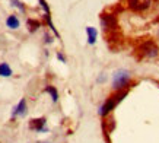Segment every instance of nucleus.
<instances>
[{"label":"nucleus","instance_id":"7","mask_svg":"<svg viewBox=\"0 0 159 143\" xmlns=\"http://www.w3.org/2000/svg\"><path fill=\"white\" fill-rule=\"evenodd\" d=\"M26 114V101H25V98H22V99L18 102V105L13 108V111H12V117H22V115Z\"/></svg>","mask_w":159,"mask_h":143},{"label":"nucleus","instance_id":"13","mask_svg":"<svg viewBox=\"0 0 159 143\" xmlns=\"http://www.w3.org/2000/svg\"><path fill=\"white\" fill-rule=\"evenodd\" d=\"M44 18H45V21H47V24H48V26H50V29L54 32V35L57 37V38H60V34L57 32V29H56V26H54V24H53V21H51V16L50 15H44Z\"/></svg>","mask_w":159,"mask_h":143},{"label":"nucleus","instance_id":"12","mask_svg":"<svg viewBox=\"0 0 159 143\" xmlns=\"http://www.w3.org/2000/svg\"><path fill=\"white\" fill-rule=\"evenodd\" d=\"M45 91L50 94V96H51V99H53V102H57L58 101V92H57V89L54 88V86H51V85H48L47 88H45Z\"/></svg>","mask_w":159,"mask_h":143},{"label":"nucleus","instance_id":"6","mask_svg":"<svg viewBox=\"0 0 159 143\" xmlns=\"http://www.w3.org/2000/svg\"><path fill=\"white\" fill-rule=\"evenodd\" d=\"M45 123H47V120L44 118V117H41V118H34L29 121V129L35 130V131H47Z\"/></svg>","mask_w":159,"mask_h":143},{"label":"nucleus","instance_id":"18","mask_svg":"<svg viewBox=\"0 0 159 143\" xmlns=\"http://www.w3.org/2000/svg\"><path fill=\"white\" fill-rule=\"evenodd\" d=\"M39 143H47V142H39Z\"/></svg>","mask_w":159,"mask_h":143},{"label":"nucleus","instance_id":"3","mask_svg":"<svg viewBox=\"0 0 159 143\" xmlns=\"http://www.w3.org/2000/svg\"><path fill=\"white\" fill-rule=\"evenodd\" d=\"M158 47L155 45V43L152 41H146L145 44H142V47H140V53L148 58H153L158 56Z\"/></svg>","mask_w":159,"mask_h":143},{"label":"nucleus","instance_id":"15","mask_svg":"<svg viewBox=\"0 0 159 143\" xmlns=\"http://www.w3.org/2000/svg\"><path fill=\"white\" fill-rule=\"evenodd\" d=\"M38 3H39V6L43 7L44 13H45V15H50V7H48V5H47V2H45V0H38Z\"/></svg>","mask_w":159,"mask_h":143},{"label":"nucleus","instance_id":"17","mask_svg":"<svg viewBox=\"0 0 159 143\" xmlns=\"http://www.w3.org/2000/svg\"><path fill=\"white\" fill-rule=\"evenodd\" d=\"M57 58H58V60H60L61 63H66V57L63 56L61 53H57Z\"/></svg>","mask_w":159,"mask_h":143},{"label":"nucleus","instance_id":"16","mask_svg":"<svg viewBox=\"0 0 159 143\" xmlns=\"http://www.w3.org/2000/svg\"><path fill=\"white\" fill-rule=\"evenodd\" d=\"M44 41L47 44H50V43H53V37L50 35V34H44Z\"/></svg>","mask_w":159,"mask_h":143},{"label":"nucleus","instance_id":"9","mask_svg":"<svg viewBox=\"0 0 159 143\" xmlns=\"http://www.w3.org/2000/svg\"><path fill=\"white\" fill-rule=\"evenodd\" d=\"M6 25H7V28H10V29H18L20 22L16 15H10V16H7V19H6Z\"/></svg>","mask_w":159,"mask_h":143},{"label":"nucleus","instance_id":"14","mask_svg":"<svg viewBox=\"0 0 159 143\" xmlns=\"http://www.w3.org/2000/svg\"><path fill=\"white\" fill-rule=\"evenodd\" d=\"M10 3H12V6H15V7H18V9L22 12V13H25V6L20 3L19 0H10Z\"/></svg>","mask_w":159,"mask_h":143},{"label":"nucleus","instance_id":"5","mask_svg":"<svg viewBox=\"0 0 159 143\" xmlns=\"http://www.w3.org/2000/svg\"><path fill=\"white\" fill-rule=\"evenodd\" d=\"M101 25L104 29H116L117 28V19L114 15H102L101 16Z\"/></svg>","mask_w":159,"mask_h":143},{"label":"nucleus","instance_id":"4","mask_svg":"<svg viewBox=\"0 0 159 143\" xmlns=\"http://www.w3.org/2000/svg\"><path fill=\"white\" fill-rule=\"evenodd\" d=\"M129 7L134 12H143V10H148L150 7V3L152 0H129Z\"/></svg>","mask_w":159,"mask_h":143},{"label":"nucleus","instance_id":"10","mask_svg":"<svg viewBox=\"0 0 159 143\" xmlns=\"http://www.w3.org/2000/svg\"><path fill=\"white\" fill-rule=\"evenodd\" d=\"M0 76H3V77L12 76V69H10V66L7 63H2L0 64Z\"/></svg>","mask_w":159,"mask_h":143},{"label":"nucleus","instance_id":"11","mask_svg":"<svg viewBox=\"0 0 159 143\" xmlns=\"http://www.w3.org/2000/svg\"><path fill=\"white\" fill-rule=\"evenodd\" d=\"M26 25H28V29H29V32L31 34L35 32L38 28H41V24H39L37 19H28L26 21Z\"/></svg>","mask_w":159,"mask_h":143},{"label":"nucleus","instance_id":"1","mask_svg":"<svg viewBox=\"0 0 159 143\" xmlns=\"http://www.w3.org/2000/svg\"><path fill=\"white\" fill-rule=\"evenodd\" d=\"M127 94H129V91L127 89H124V91H118L116 94V95L110 96L108 99L104 102V104L101 105V108L98 110V113H99V115H101L102 118H105L107 115L110 114L111 111L116 108V105L118 104V102H121V101L124 99V96H127Z\"/></svg>","mask_w":159,"mask_h":143},{"label":"nucleus","instance_id":"8","mask_svg":"<svg viewBox=\"0 0 159 143\" xmlns=\"http://www.w3.org/2000/svg\"><path fill=\"white\" fill-rule=\"evenodd\" d=\"M86 34H88V44L89 45H93V44L97 43V29L93 28V26H88L86 28Z\"/></svg>","mask_w":159,"mask_h":143},{"label":"nucleus","instance_id":"2","mask_svg":"<svg viewBox=\"0 0 159 143\" xmlns=\"http://www.w3.org/2000/svg\"><path fill=\"white\" fill-rule=\"evenodd\" d=\"M130 83V72L125 69H120L112 75V88L116 91H124Z\"/></svg>","mask_w":159,"mask_h":143}]
</instances>
